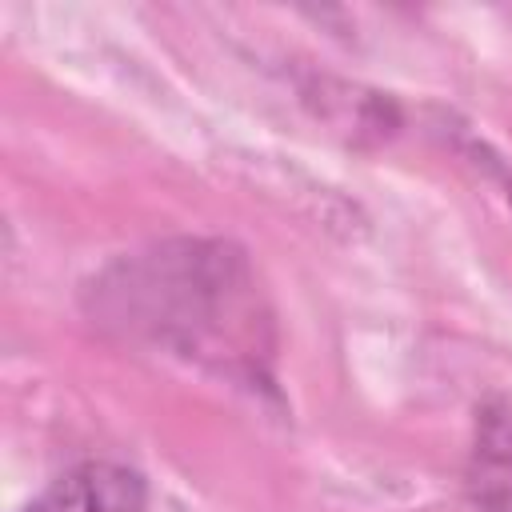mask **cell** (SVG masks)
Listing matches in <instances>:
<instances>
[{"label": "cell", "mask_w": 512, "mask_h": 512, "mask_svg": "<svg viewBox=\"0 0 512 512\" xmlns=\"http://www.w3.org/2000/svg\"><path fill=\"white\" fill-rule=\"evenodd\" d=\"M24 512H148V484L116 460H84L56 476Z\"/></svg>", "instance_id": "6da1fadb"}, {"label": "cell", "mask_w": 512, "mask_h": 512, "mask_svg": "<svg viewBox=\"0 0 512 512\" xmlns=\"http://www.w3.org/2000/svg\"><path fill=\"white\" fill-rule=\"evenodd\" d=\"M508 204H512V192H508Z\"/></svg>", "instance_id": "3957f363"}, {"label": "cell", "mask_w": 512, "mask_h": 512, "mask_svg": "<svg viewBox=\"0 0 512 512\" xmlns=\"http://www.w3.org/2000/svg\"><path fill=\"white\" fill-rule=\"evenodd\" d=\"M468 492L480 512H512V404L488 400L476 412Z\"/></svg>", "instance_id": "7a4b0ae2"}]
</instances>
